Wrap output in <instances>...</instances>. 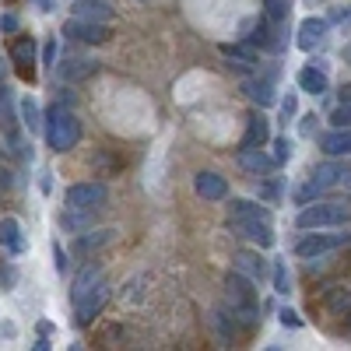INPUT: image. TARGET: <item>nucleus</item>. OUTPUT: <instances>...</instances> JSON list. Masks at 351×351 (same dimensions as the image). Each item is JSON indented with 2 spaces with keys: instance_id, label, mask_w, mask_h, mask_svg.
Returning <instances> with one entry per match:
<instances>
[{
  "instance_id": "nucleus-41",
  "label": "nucleus",
  "mask_w": 351,
  "mask_h": 351,
  "mask_svg": "<svg viewBox=\"0 0 351 351\" xmlns=\"http://www.w3.org/2000/svg\"><path fill=\"white\" fill-rule=\"evenodd\" d=\"M344 60H348V64H351V46H348V49H344Z\"/></svg>"
},
{
  "instance_id": "nucleus-40",
  "label": "nucleus",
  "mask_w": 351,
  "mask_h": 351,
  "mask_svg": "<svg viewBox=\"0 0 351 351\" xmlns=\"http://www.w3.org/2000/svg\"><path fill=\"white\" fill-rule=\"evenodd\" d=\"M4 74H8V67H4V60H0V81H4Z\"/></svg>"
},
{
  "instance_id": "nucleus-32",
  "label": "nucleus",
  "mask_w": 351,
  "mask_h": 351,
  "mask_svg": "<svg viewBox=\"0 0 351 351\" xmlns=\"http://www.w3.org/2000/svg\"><path fill=\"white\" fill-rule=\"evenodd\" d=\"M278 319H281V327H291V330H299V327H302V316H299L295 309H281Z\"/></svg>"
},
{
  "instance_id": "nucleus-25",
  "label": "nucleus",
  "mask_w": 351,
  "mask_h": 351,
  "mask_svg": "<svg viewBox=\"0 0 351 351\" xmlns=\"http://www.w3.org/2000/svg\"><path fill=\"white\" fill-rule=\"evenodd\" d=\"M299 88L309 95H324L327 92V74L316 71V67H306V71H299Z\"/></svg>"
},
{
  "instance_id": "nucleus-9",
  "label": "nucleus",
  "mask_w": 351,
  "mask_h": 351,
  "mask_svg": "<svg viewBox=\"0 0 351 351\" xmlns=\"http://www.w3.org/2000/svg\"><path fill=\"white\" fill-rule=\"evenodd\" d=\"M232 232H236V236H246L250 243H256L260 250H271L274 246V232H271V221H232L228 225Z\"/></svg>"
},
{
  "instance_id": "nucleus-39",
  "label": "nucleus",
  "mask_w": 351,
  "mask_h": 351,
  "mask_svg": "<svg viewBox=\"0 0 351 351\" xmlns=\"http://www.w3.org/2000/svg\"><path fill=\"white\" fill-rule=\"evenodd\" d=\"M39 4H43V11H53V0H39Z\"/></svg>"
},
{
  "instance_id": "nucleus-8",
  "label": "nucleus",
  "mask_w": 351,
  "mask_h": 351,
  "mask_svg": "<svg viewBox=\"0 0 351 351\" xmlns=\"http://www.w3.org/2000/svg\"><path fill=\"white\" fill-rule=\"evenodd\" d=\"M99 71V60L92 56H64L56 60V77L60 81H81V77H92Z\"/></svg>"
},
{
  "instance_id": "nucleus-38",
  "label": "nucleus",
  "mask_w": 351,
  "mask_h": 351,
  "mask_svg": "<svg viewBox=\"0 0 351 351\" xmlns=\"http://www.w3.org/2000/svg\"><path fill=\"white\" fill-rule=\"evenodd\" d=\"M341 102H351V84H348L344 92H341Z\"/></svg>"
},
{
  "instance_id": "nucleus-28",
  "label": "nucleus",
  "mask_w": 351,
  "mask_h": 351,
  "mask_svg": "<svg viewBox=\"0 0 351 351\" xmlns=\"http://www.w3.org/2000/svg\"><path fill=\"white\" fill-rule=\"evenodd\" d=\"M106 243H112V228H102L99 236H81L77 239V253H92V250H99Z\"/></svg>"
},
{
  "instance_id": "nucleus-12",
  "label": "nucleus",
  "mask_w": 351,
  "mask_h": 351,
  "mask_svg": "<svg viewBox=\"0 0 351 351\" xmlns=\"http://www.w3.org/2000/svg\"><path fill=\"white\" fill-rule=\"evenodd\" d=\"M193 190L204 200H225L228 197V183H225V176H218V172H197Z\"/></svg>"
},
{
  "instance_id": "nucleus-17",
  "label": "nucleus",
  "mask_w": 351,
  "mask_h": 351,
  "mask_svg": "<svg viewBox=\"0 0 351 351\" xmlns=\"http://www.w3.org/2000/svg\"><path fill=\"white\" fill-rule=\"evenodd\" d=\"M232 267L243 271V274L253 278V281H263V278H267V263H263L256 253H236V256H232Z\"/></svg>"
},
{
  "instance_id": "nucleus-36",
  "label": "nucleus",
  "mask_w": 351,
  "mask_h": 351,
  "mask_svg": "<svg viewBox=\"0 0 351 351\" xmlns=\"http://www.w3.org/2000/svg\"><path fill=\"white\" fill-rule=\"evenodd\" d=\"M53 256H56V271H60V274H64V271L71 267V263H67V253H64L60 246H53Z\"/></svg>"
},
{
  "instance_id": "nucleus-5",
  "label": "nucleus",
  "mask_w": 351,
  "mask_h": 351,
  "mask_svg": "<svg viewBox=\"0 0 351 351\" xmlns=\"http://www.w3.org/2000/svg\"><path fill=\"white\" fill-rule=\"evenodd\" d=\"M64 36L74 39V43H84V46H102L109 43V25L106 21H88V18H71L64 25Z\"/></svg>"
},
{
  "instance_id": "nucleus-4",
  "label": "nucleus",
  "mask_w": 351,
  "mask_h": 351,
  "mask_svg": "<svg viewBox=\"0 0 351 351\" xmlns=\"http://www.w3.org/2000/svg\"><path fill=\"white\" fill-rule=\"evenodd\" d=\"M106 302H109V285H106V278L92 288V291H84V295L74 302V324L77 327H88L92 319L106 309Z\"/></svg>"
},
{
  "instance_id": "nucleus-37",
  "label": "nucleus",
  "mask_w": 351,
  "mask_h": 351,
  "mask_svg": "<svg viewBox=\"0 0 351 351\" xmlns=\"http://www.w3.org/2000/svg\"><path fill=\"white\" fill-rule=\"evenodd\" d=\"M0 28H4V32H14V28H18V18H14V14H4V18H0Z\"/></svg>"
},
{
  "instance_id": "nucleus-7",
  "label": "nucleus",
  "mask_w": 351,
  "mask_h": 351,
  "mask_svg": "<svg viewBox=\"0 0 351 351\" xmlns=\"http://www.w3.org/2000/svg\"><path fill=\"white\" fill-rule=\"evenodd\" d=\"M348 243H351V236H344V232H316V236H309V239H302L295 246V253L306 256V260H313V256H324L330 250H341Z\"/></svg>"
},
{
  "instance_id": "nucleus-23",
  "label": "nucleus",
  "mask_w": 351,
  "mask_h": 351,
  "mask_svg": "<svg viewBox=\"0 0 351 351\" xmlns=\"http://www.w3.org/2000/svg\"><path fill=\"white\" fill-rule=\"evenodd\" d=\"M21 120H25V130L28 134H39L46 123H43V109H39V102L32 99V95H25L21 99Z\"/></svg>"
},
{
  "instance_id": "nucleus-14",
  "label": "nucleus",
  "mask_w": 351,
  "mask_h": 351,
  "mask_svg": "<svg viewBox=\"0 0 351 351\" xmlns=\"http://www.w3.org/2000/svg\"><path fill=\"white\" fill-rule=\"evenodd\" d=\"M324 39H327V21H324V18H306V21L299 25V39H295L299 49L309 53V49H316Z\"/></svg>"
},
{
  "instance_id": "nucleus-2",
  "label": "nucleus",
  "mask_w": 351,
  "mask_h": 351,
  "mask_svg": "<svg viewBox=\"0 0 351 351\" xmlns=\"http://www.w3.org/2000/svg\"><path fill=\"white\" fill-rule=\"evenodd\" d=\"M225 295H228V306H232V316L243 319L250 327L253 324V306H256V291H253V278H246L243 271L232 267L228 281H225Z\"/></svg>"
},
{
  "instance_id": "nucleus-11",
  "label": "nucleus",
  "mask_w": 351,
  "mask_h": 351,
  "mask_svg": "<svg viewBox=\"0 0 351 351\" xmlns=\"http://www.w3.org/2000/svg\"><path fill=\"white\" fill-rule=\"evenodd\" d=\"M236 162H239V169H246L250 176H271V169L278 165L274 158H267L260 148H250V144H243V148H239Z\"/></svg>"
},
{
  "instance_id": "nucleus-24",
  "label": "nucleus",
  "mask_w": 351,
  "mask_h": 351,
  "mask_svg": "<svg viewBox=\"0 0 351 351\" xmlns=\"http://www.w3.org/2000/svg\"><path fill=\"white\" fill-rule=\"evenodd\" d=\"M0 130H4L8 141H18V116L11 109V95L0 92Z\"/></svg>"
},
{
  "instance_id": "nucleus-34",
  "label": "nucleus",
  "mask_w": 351,
  "mask_h": 351,
  "mask_svg": "<svg viewBox=\"0 0 351 351\" xmlns=\"http://www.w3.org/2000/svg\"><path fill=\"white\" fill-rule=\"evenodd\" d=\"M316 193H324V190H316V186L309 183V186H302V190H295V200H299V204H306V200H313Z\"/></svg>"
},
{
  "instance_id": "nucleus-16",
  "label": "nucleus",
  "mask_w": 351,
  "mask_h": 351,
  "mask_svg": "<svg viewBox=\"0 0 351 351\" xmlns=\"http://www.w3.org/2000/svg\"><path fill=\"white\" fill-rule=\"evenodd\" d=\"M11 56H14L21 77H32V74H36V67H32V64H36V39H14Z\"/></svg>"
},
{
  "instance_id": "nucleus-15",
  "label": "nucleus",
  "mask_w": 351,
  "mask_h": 351,
  "mask_svg": "<svg viewBox=\"0 0 351 351\" xmlns=\"http://www.w3.org/2000/svg\"><path fill=\"white\" fill-rule=\"evenodd\" d=\"M271 221V211L267 208H260V204H253V200H232L228 204V225L232 221Z\"/></svg>"
},
{
  "instance_id": "nucleus-13",
  "label": "nucleus",
  "mask_w": 351,
  "mask_h": 351,
  "mask_svg": "<svg viewBox=\"0 0 351 351\" xmlns=\"http://www.w3.org/2000/svg\"><path fill=\"white\" fill-rule=\"evenodd\" d=\"M74 18H88V21H106V25H112V18H116V11H112V4L109 0H74Z\"/></svg>"
},
{
  "instance_id": "nucleus-10",
  "label": "nucleus",
  "mask_w": 351,
  "mask_h": 351,
  "mask_svg": "<svg viewBox=\"0 0 351 351\" xmlns=\"http://www.w3.org/2000/svg\"><path fill=\"white\" fill-rule=\"evenodd\" d=\"M0 246H4L11 256H21L28 250V239H25V232H21V221L4 215L0 218Z\"/></svg>"
},
{
  "instance_id": "nucleus-35",
  "label": "nucleus",
  "mask_w": 351,
  "mask_h": 351,
  "mask_svg": "<svg viewBox=\"0 0 351 351\" xmlns=\"http://www.w3.org/2000/svg\"><path fill=\"white\" fill-rule=\"evenodd\" d=\"M56 43H46V49H43V60H46V67H56Z\"/></svg>"
},
{
  "instance_id": "nucleus-1",
  "label": "nucleus",
  "mask_w": 351,
  "mask_h": 351,
  "mask_svg": "<svg viewBox=\"0 0 351 351\" xmlns=\"http://www.w3.org/2000/svg\"><path fill=\"white\" fill-rule=\"evenodd\" d=\"M81 141V123L77 116L64 106H53L46 112V144L53 152H71L74 144Z\"/></svg>"
},
{
  "instance_id": "nucleus-26",
  "label": "nucleus",
  "mask_w": 351,
  "mask_h": 351,
  "mask_svg": "<svg viewBox=\"0 0 351 351\" xmlns=\"http://www.w3.org/2000/svg\"><path fill=\"white\" fill-rule=\"evenodd\" d=\"M92 215H95V211H81V208H67V211L60 215V225H64L67 232H77V228H88V225H92Z\"/></svg>"
},
{
  "instance_id": "nucleus-18",
  "label": "nucleus",
  "mask_w": 351,
  "mask_h": 351,
  "mask_svg": "<svg viewBox=\"0 0 351 351\" xmlns=\"http://www.w3.org/2000/svg\"><path fill=\"white\" fill-rule=\"evenodd\" d=\"M267 141H271L267 116H263V112H253V116H250V127H246V137H243V144H250V148H263Z\"/></svg>"
},
{
  "instance_id": "nucleus-29",
  "label": "nucleus",
  "mask_w": 351,
  "mask_h": 351,
  "mask_svg": "<svg viewBox=\"0 0 351 351\" xmlns=\"http://www.w3.org/2000/svg\"><path fill=\"white\" fill-rule=\"evenodd\" d=\"M274 291H278V295H288V291H291V278H288L285 263H278V267H274Z\"/></svg>"
},
{
  "instance_id": "nucleus-27",
  "label": "nucleus",
  "mask_w": 351,
  "mask_h": 351,
  "mask_svg": "<svg viewBox=\"0 0 351 351\" xmlns=\"http://www.w3.org/2000/svg\"><path fill=\"white\" fill-rule=\"evenodd\" d=\"M221 53L228 56V60H236V67H253V64H256L253 46H232V43H225V46H221Z\"/></svg>"
},
{
  "instance_id": "nucleus-31",
  "label": "nucleus",
  "mask_w": 351,
  "mask_h": 351,
  "mask_svg": "<svg viewBox=\"0 0 351 351\" xmlns=\"http://www.w3.org/2000/svg\"><path fill=\"white\" fill-rule=\"evenodd\" d=\"M288 158H291V141H288V137H278V141H274V162L281 165V162H288Z\"/></svg>"
},
{
  "instance_id": "nucleus-22",
  "label": "nucleus",
  "mask_w": 351,
  "mask_h": 351,
  "mask_svg": "<svg viewBox=\"0 0 351 351\" xmlns=\"http://www.w3.org/2000/svg\"><path fill=\"white\" fill-rule=\"evenodd\" d=\"M102 281V267H95V263H88V267H81V274L74 278V288H71V299L77 302L84 291H92L95 285Z\"/></svg>"
},
{
  "instance_id": "nucleus-3",
  "label": "nucleus",
  "mask_w": 351,
  "mask_h": 351,
  "mask_svg": "<svg viewBox=\"0 0 351 351\" xmlns=\"http://www.w3.org/2000/svg\"><path fill=\"white\" fill-rule=\"evenodd\" d=\"M351 218V204H309L299 215V228H330Z\"/></svg>"
},
{
  "instance_id": "nucleus-21",
  "label": "nucleus",
  "mask_w": 351,
  "mask_h": 351,
  "mask_svg": "<svg viewBox=\"0 0 351 351\" xmlns=\"http://www.w3.org/2000/svg\"><path fill=\"white\" fill-rule=\"evenodd\" d=\"M319 144L327 155H351V127H334Z\"/></svg>"
},
{
  "instance_id": "nucleus-20",
  "label": "nucleus",
  "mask_w": 351,
  "mask_h": 351,
  "mask_svg": "<svg viewBox=\"0 0 351 351\" xmlns=\"http://www.w3.org/2000/svg\"><path fill=\"white\" fill-rule=\"evenodd\" d=\"M243 92H246V99L256 102L260 109H263V106H271V102L278 99V95H274V84H271V81H256V77L243 81Z\"/></svg>"
},
{
  "instance_id": "nucleus-6",
  "label": "nucleus",
  "mask_w": 351,
  "mask_h": 351,
  "mask_svg": "<svg viewBox=\"0 0 351 351\" xmlns=\"http://www.w3.org/2000/svg\"><path fill=\"white\" fill-rule=\"evenodd\" d=\"M106 200H109V190L102 183H74L64 197L67 208H81V211H99Z\"/></svg>"
},
{
  "instance_id": "nucleus-30",
  "label": "nucleus",
  "mask_w": 351,
  "mask_h": 351,
  "mask_svg": "<svg viewBox=\"0 0 351 351\" xmlns=\"http://www.w3.org/2000/svg\"><path fill=\"white\" fill-rule=\"evenodd\" d=\"M330 123H334V127H351V102H341V106L330 112Z\"/></svg>"
},
{
  "instance_id": "nucleus-19",
  "label": "nucleus",
  "mask_w": 351,
  "mask_h": 351,
  "mask_svg": "<svg viewBox=\"0 0 351 351\" xmlns=\"http://www.w3.org/2000/svg\"><path fill=\"white\" fill-rule=\"evenodd\" d=\"M348 169L344 165H334V162H327V165H316L313 169V176H309V183L316 186V190H330V186H337L341 183V176H344Z\"/></svg>"
},
{
  "instance_id": "nucleus-33",
  "label": "nucleus",
  "mask_w": 351,
  "mask_h": 351,
  "mask_svg": "<svg viewBox=\"0 0 351 351\" xmlns=\"http://www.w3.org/2000/svg\"><path fill=\"white\" fill-rule=\"evenodd\" d=\"M281 112H285V120H291V116L299 112V99H295V95H288V99L281 102Z\"/></svg>"
}]
</instances>
